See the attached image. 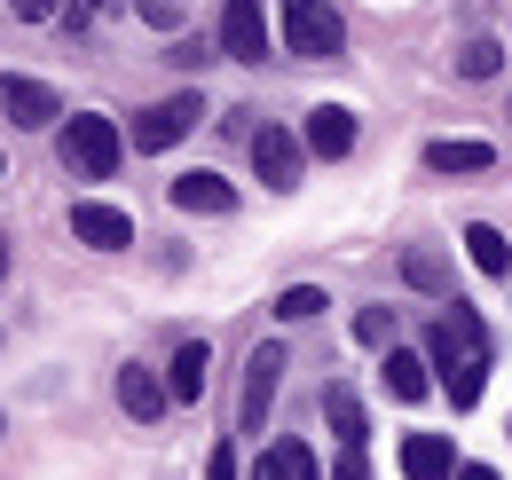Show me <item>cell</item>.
<instances>
[{"label":"cell","instance_id":"5b68a950","mask_svg":"<svg viewBox=\"0 0 512 480\" xmlns=\"http://www.w3.org/2000/svg\"><path fill=\"white\" fill-rule=\"evenodd\" d=\"M71 237L95 244V252H127V244H134V221L119 213V205H103V197H79V205H71Z\"/></svg>","mask_w":512,"mask_h":480},{"label":"cell","instance_id":"d4e9b609","mask_svg":"<svg viewBox=\"0 0 512 480\" xmlns=\"http://www.w3.org/2000/svg\"><path fill=\"white\" fill-rule=\"evenodd\" d=\"M8 8H16L24 24H48V16H56V0H8Z\"/></svg>","mask_w":512,"mask_h":480},{"label":"cell","instance_id":"d6986e66","mask_svg":"<svg viewBox=\"0 0 512 480\" xmlns=\"http://www.w3.org/2000/svg\"><path fill=\"white\" fill-rule=\"evenodd\" d=\"M268 473H276V480H323L308 441H276V449H268Z\"/></svg>","mask_w":512,"mask_h":480},{"label":"cell","instance_id":"7a4b0ae2","mask_svg":"<svg viewBox=\"0 0 512 480\" xmlns=\"http://www.w3.org/2000/svg\"><path fill=\"white\" fill-rule=\"evenodd\" d=\"M119 158H127V134H119V119L79 111V119L64 126V166H71L79 181H111V174H119Z\"/></svg>","mask_w":512,"mask_h":480},{"label":"cell","instance_id":"ac0fdd59","mask_svg":"<svg viewBox=\"0 0 512 480\" xmlns=\"http://www.w3.org/2000/svg\"><path fill=\"white\" fill-rule=\"evenodd\" d=\"M323 410H331V425H339V441H347V449H363V441H371V425H363V402H355L347 386H331V394H323Z\"/></svg>","mask_w":512,"mask_h":480},{"label":"cell","instance_id":"83f0119b","mask_svg":"<svg viewBox=\"0 0 512 480\" xmlns=\"http://www.w3.org/2000/svg\"><path fill=\"white\" fill-rule=\"evenodd\" d=\"M449 480H497V473H489V465H457Z\"/></svg>","mask_w":512,"mask_h":480},{"label":"cell","instance_id":"8fae6325","mask_svg":"<svg viewBox=\"0 0 512 480\" xmlns=\"http://www.w3.org/2000/svg\"><path fill=\"white\" fill-rule=\"evenodd\" d=\"M449 473H457V449L442 433H410L402 441V480H449Z\"/></svg>","mask_w":512,"mask_h":480},{"label":"cell","instance_id":"277c9868","mask_svg":"<svg viewBox=\"0 0 512 480\" xmlns=\"http://www.w3.org/2000/svg\"><path fill=\"white\" fill-rule=\"evenodd\" d=\"M197 119H205V103H197V95H166V103H150V111L134 119V150H174Z\"/></svg>","mask_w":512,"mask_h":480},{"label":"cell","instance_id":"cb8c5ba5","mask_svg":"<svg viewBox=\"0 0 512 480\" xmlns=\"http://www.w3.org/2000/svg\"><path fill=\"white\" fill-rule=\"evenodd\" d=\"M331 480H371V465H363V449H347V457L331 465Z\"/></svg>","mask_w":512,"mask_h":480},{"label":"cell","instance_id":"6da1fadb","mask_svg":"<svg viewBox=\"0 0 512 480\" xmlns=\"http://www.w3.org/2000/svg\"><path fill=\"white\" fill-rule=\"evenodd\" d=\"M434 370H442V386H449L457 410L481 402V378H489V331H481V315H473L465 300H442V315H434Z\"/></svg>","mask_w":512,"mask_h":480},{"label":"cell","instance_id":"3957f363","mask_svg":"<svg viewBox=\"0 0 512 480\" xmlns=\"http://www.w3.org/2000/svg\"><path fill=\"white\" fill-rule=\"evenodd\" d=\"M284 40H292V56H339L347 48V24L323 0H284Z\"/></svg>","mask_w":512,"mask_h":480},{"label":"cell","instance_id":"4316f807","mask_svg":"<svg viewBox=\"0 0 512 480\" xmlns=\"http://www.w3.org/2000/svg\"><path fill=\"white\" fill-rule=\"evenodd\" d=\"M142 16H150V24H174V16H182V0H142Z\"/></svg>","mask_w":512,"mask_h":480},{"label":"cell","instance_id":"9a60e30c","mask_svg":"<svg viewBox=\"0 0 512 480\" xmlns=\"http://www.w3.org/2000/svg\"><path fill=\"white\" fill-rule=\"evenodd\" d=\"M166 402H174V394H166V378H150L142 362H127V370H119V410H127V418H158Z\"/></svg>","mask_w":512,"mask_h":480},{"label":"cell","instance_id":"ba28073f","mask_svg":"<svg viewBox=\"0 0 512 480\" xmlns=\"http://www.w3.org/2000/svg\"><path fill=\"white\" fill-rule=\"evenodd\" d=\"M221 48L237 63L268 56V16H260V0H229V8H221Z\"/></svg>","mask_w":512,"mask_h":480},{"label":"cell","instance_id":"ffe728a7","mask_svg":"<svg viewBox=\"0 0 512 480\" xmlns=\"http://www.w3.org/2000/svg\"><path fill=\"white\" fill-rule=\"evenodd\" d=\"M497 63H505V48H497V40H465L457 71H465V79H497Z\"/></svg>","mask_w":512,"mask_h":480},{"label":"cell","instance_id":"30bf717a","mask_svg":"<svg viewBox=\"0 0 512 480\" xmlns=\"http://www.w3.org/2000/svg\"><path fill=\"white\" fill-rule=\"evenodd\" d=\"M276 378H284V347H253V362H245V425L268 418V402H276Z\"/></svg>","mask_w":512,"mask_h":480},{"label":"cell","instance_id":"8992f818","mask_svg":"<svg viewBox=\"0 0 512 480\" xmlns=\"http://www.w3.org/2000/svg\"><path fill=\"white\" fill-rule=\"evenodd\" d=\"M0 111H8V126H56V119H64L56 87H40V79H24V71L0 79Z\"/></svg>","mask_w":512,"mask_h":480},{"label":"cell","instance_id":"484cf974","mask_svg":"<svg viewBox=\"0 0 512 480\" xmlns=\"http://www.w3.org/2000/svg\"><path fill=\"white\" fill-rule=\"evenodd\" d=\"M205 480H237V449H213V465H205Z\"/></svg>","mask_w":512,"mask_h":480},{"label":"cell","instance_id":"44dd1931","mask_svg":"<svg viewBox=\"0 0 512 480\" xmlns=\"http://www.w3.org/2000/svg\"><path fill=\"white\" fill-rule=\"evenodd\" d=\"M323 307H331V300H323L316 284H292V292L276 300V315H284V323H308V315H323Z\"/></svg>","mask_w":512,"mask_h":480},{"label":"cell","instance_id":"f1b7e54d","mask_svg":"<svg viewBox=\"0 0 512 480\" xmlns=\"http://www.w3.org/2000/svg\"><path fill=\"white\" fill-rule=\"evenodd\" d=\"M253 480H276V473H268V457H260V465H253Z\"/></svg>","mask_w":512,"mask_h":480},{"label":"cell","instance_id":"5bb4252c","mask_svg":"<svg viewBox=\"0 0 512 480\" xmlns=\"http://www.w3.org/2000/svg\"><path fill=\"white\" fill-rule=\"evenodd\" d=\"M426 370H434L426 355H410V347H386V394H394V402H426V394H434V378H426Z\"/></svg>","mask_w":512,"mask_h":480},{"label":"cell","instance_id":"9c48e42d","mask_svg":"<svg viewBox=\"0 0 512 480\" xmlns=\"http://www.w3.org/2000/svg\"><path fill=\"white\" fill-rule=\"evenodd\" d=\"M300 150H316V158H347V150H355V111L316 103V111H308V126H300Z\"/></svg>","mask_w":512,"mask_h":480},{"label":"cell","instance_id":"7c38bea8","mask_svg":"<svg viewBox=\"0 0 512 480\" xmlns=\"http://www.w3.org/2000/svg\"><path fill=\"white\" fill-rule=\"evenodd\" d=\"M174 205H182V213H229V205H237V189H229L221 174H205V166H197V174H174Z\"/></svg>","mask_w":512,"mask_h":480},{"label":"cell","instance_id":"2e32d148","mask_svg":"<svg viewBox=\"0 0 512 480\" xmlns=\"http://www.w3.org/2000/svg\"><path fill=\"white\" fill-rule=\"evenodd\" d=\"M426 166H434V174H489V166H497V150H489V142H434V150H426Z\"/></svg>","mask_w":512,"mask_h":480},{"label":"cell","instance_id":"603a6c76","mask_svg":"<svg viewBox=\"0 0 512 480\" xmlns=\"http://www.w3.org/2000/svg\"><path fill=\"white\" fill-rule=\"evenodd\" d=\"M402 276H410L418 292H449V276H442V260H434V252H410V260H402Z\"/></svg>","mask_w":512,"mask_h":480},{"label":"cell","instance_id":"4fadbf2b","mask_svg":"<svg viewBox=\"0 0 512 480\" xmlns=\"http://www.w3.org/2000/svg\"><path fill=\"white\" fill-rule=\"evenodd\" d=\"M205 370H213V347H205V339L174 347V362H166V394H174V402H197V394H205Z\"/></svg>","mask_w":512,"mask_h":480},{"label":"cell","instance_id":"e0dca14e","mask_svg":"<svg viewBox=\"0 0 512 480\" xmlns=\"http://www.w3.org/2000/svg\"><path fill=\"white\" fill-rule=\"evenodd\" d=\"M465 252H473V268H481V276H512V244H505V229L473 221V229H465Z\"/></svg>","mask_w":512,"mask_h":480},{"label":"cell","instance_id":"f546056e","mask_svg":"<svg viewBox=\"0 0 512 480\" xmlns=\"http://www.w3.org/2000/svg\"><path fill=\"white\" fill-rule=\"evenodd\" d=\"M0 268H8V237H0Z\"/></svg>","mask_w":512,"mask_h":480},{"label":"cell","instance_id":"52a82bcc","mask_svg":"<svg viewBox=\"0 0 512 480\" xmlns=\"http://www.w3.org/2000/svg\"><path fill=\"white\" fill-rule=\"evenodd\" d=\"M253 174L268 181V189H300V134L260 126V134H253Z\"/></svg>","mask_w":512,"mask_h":480},{"label":"cell","instance_id":"7402d4cb","mask_svg":"<svg viewBox=\"0 0 512 480\" xmlns=\"http://www.w3.org/2000/svg\"><path fill=\"white\" fill-rule=\"evenodd\" d=\"M355 339L363 347H394V307H363L355 315Z\"/></svg>","mask_w":512,"mask_h":480}]
</instances>
